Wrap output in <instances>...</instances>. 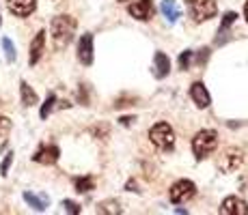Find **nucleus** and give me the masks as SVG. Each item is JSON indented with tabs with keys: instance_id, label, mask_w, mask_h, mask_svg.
I'll return each instance as SVG.
<instances>
[{
	"instance_id": "f257e3e1",
	"label": "nucleus",
	"mask_w": 248,
	"mask_h": 215,
	"mask_svg": "<svg viewBox=\"0 0 248 215\" xmlns=\"http://www.w3.org/2000/svg\"><path fill=\"white\" fill-rule=\"evenodd\" d=\"M76 26L78 22L71 15H56L50 24V32H52V41H54L56 50H65V47L71 43L76 35Z\"/></svg>"
},
{
	"instance_id": "f03ea898",
	"label": "nucleus",
	"mask_w": 248,
	"mask_h": 215,
	"mask_svg": "<svg viewBox=\"0 0 248 215\" xmlns=\"http://www.w3.org/2000/svg\"><path fill=\"white\" fill-rule=\"evenodd\" d=\"M218 146V133L214 129H201L197 136L192 138V153L197 159H205L212 155Z\"/></svg>"
},
{
	"instance_id": "7ed1b4c3",
	"label": "nucleus",
	"mask_w": 248,
	"mask_h": 215,
	"mask_svg": "<svg viewBox=\"0 0 248 215\" xmlns=\"http://www.w3.org/2000/svg\"><path fill=\"white\" fill-rule=\"evenodd\" d=\"M149 140L158 146L160 151H170L175 146V131L169 123H155L149 129Z\"/></svg>"
},
{
	"instance_id": "20e7f679",
	"label": "nucleus",
	"mask_w": 248,
	"mask_h": 215,
	"mask_svg": "<svg viewBox=\"0 0 248 215\" xmlns=\"http://www.w3.org/2000/svg\"><path fill=\"white\" fill-rule=\"evenodd\" d=\"M186 4H188V13L194 22L212 20L218 11L216 0H186Z\"/></svg>"
},
{
	"instance_id": "39448f33",
	"label": "nucleus",
	"mask_w": 248,
	"mask_h": 215,
	"mask_svg": "<svg viewBox=\"0 0 248 215\" xmlns=\"http://www.w3.org/2000/svg\"><path fill=\"white\" fill-rule=\"evenodd\" d=\"M244 166V151L240 146H229L225 149L220 157H218V168H220L225 174H231V172H237Z\"/></svg>"
},
{
	"instance_id": "423d86ee",
	"label": "nucleus",
	"mask_w": 248,
	"mask_h": 215,
	"mask_svg": "<svg viewBox=\"0 0 248 215\" xmlns=\"http://www.w3.org/2000/svg\"><path fill=\"white\" fill-rule=\"evenodd\" d=\"M194 194H197V185L188 179H181L170 187L169 198L173 204H184V202H188V200H192Z\"/></svg>"
},
{
	"instance_id": "0eeeda50",
	"label": "nucleus",
	"mask_w": 248,
	"mask_h": 215,
	"mask_svg": "<svg viewBox=\"0 0 248 215\" xmlns=\"http://www.w3.org/2000/svg\"><path fill=\"white\" fill-rule=\"evenodd\" d=\"M61 157V149L56 144H41L32 155V161L41 166H54Z\"/></svg>"
},
{
	"instance_id": "6e6552de",
	"label": "nucleus",
	"mask_w": 248,
	"mask_h": 215,
	"mask_svg": "<svg viewBox=\"0 0 248 215\" xmlns=\"http://www.w3.org/2000/svg\"><path fill=\"white\" fill-rule=\"evenodd\" d=\"M127 13H130L132 17H136V20L147 22L154 17V2H151V0H134V2L127 7Z\"/></svg>"
},
{
	"instance_id": "1a4fd4ad",
	"label": "nucleus",
	"mask_w": 248,
	"mask_h": 215,
	"mask_svg": "<svg viewBox=\"0 0 248 215\" xmlns=\"http://www.w3.org/2000/svg\"><path fill=\"white\" fill-rule=\"evenodd\" d=\"M220 213L222 215H248V202L237 198V196H229V198L222 200Z\"/></svg>"
},
{
	"instance_id": "9d476101",
	"label": "nucleus",
	"mask_w": 248,
	"mask_h": 215,
	"mask_svg": "<svg viewBox=\"0 0 248 215\" xmlns=\"http://www.w3.org/2000/svg\"><path fill=\"white\" fill-rule=\"evenodd\" d=\"M78 60L84 67L93 65V35H91V32L80 37V41H78Z\"/></svg>"
},
{
	"instance_id": "9b49d317",
	"label": "nucleus",
	"mask_w": 248,
	"mask_h": 215,
	"mask_svg": "<svg viewBox=\"0 0 248 215\" xmlns=\"http://www.w3.org/2000/svg\"><path fill=\"white\" fill-rule=\"evenodd\" d=\"M7 7L16 17H28L35 13L37 0H7Z\"/></svg>"
},
{
	"instance_id": "f8f14e48",
	"label": "nucleus",
	"mask_w": 248,
	"mask_h": 215,
	"mask_svg": "<svg viewBox=\"0 0 248 215\" xmlns=\"http://www.w3.org/2000/svg\"><path fill=\"white\" fill-rule=\"evenodd\" d=\"M44 50H46V30H39L31 43V54H28V63L32 67L39 63V58L44 56Z\"/></svg>"
},
{
	"instance_id": "ddd939ff",
	"label": "nucleus",
	"mask_w": 248,
	"mask_h": 215,
	"mask_svg": "<svg viewBox=\"0 0 248 215\" xmlns=\"http://www.w3.org/2000/svg\"><path fill=\"white\" fill-rule=\"evenodd\" d=\"M169 71H170V60H169V56H166L164 52H155V56H154V67H151V73H154V78L164 80L166 75H169Z\"/></svg>"
},
{
	"instance_id": "4468645a",
	"label": "nucleus",
	"mask_w": 248,
	"mask_h": 215,
	"mask_svg": "<svg viewBox=\"0 0 248 215\" xmlns=\"http://www.w3.org/2000/svg\"><path fill=\"white\" fill-rule=\"evenodd\" d=\"M190 97H192V101L197 103L199 108H207L209 103H212V97H209L207 88H205L203 82H194L192 88H190Z\"/></svg>"
},
{
	"instance_id": "2eb2a0df",
	"label": "nucleus",
	"mask_w": 248,
	"mask_h": 215,
	"mask_svg": "<svg viewBox=\"0 0 248 215\" xmlns=\"http://www.w3.org/2000/svg\"><path fill=\"white\" fill-rule=\"evenodd\" d=\"M24 202L35 211H46L50 207V198L46 194H35V192H24Z\"/></svg>"
},
{
	"instance_id": "dca6fc26",
	"label": "nucleus",
	"mask_w": 248,
	"mask_h": 215,
	"mask_svg": "<svg viewBox=\"0 0 248 215\" xmlns=\"http://www.w3.org/2000/svg\"><path fill=\"white\" fill-rule=\"evenodd\" d=\"M237 20V13L233 11H227L225 17H222V24H220V30H218V37H216V43L218 45H222L227 39H229V30H231V24H235Z\"/></svg>"
},
{
	"instance_id": "f3484780",
	"label": "nucleus",
	"mask_w": 248,
	"mask_h": 215,
	"mask_svg": "<svg viewBox=\"0 0 248 215\" xmlns=\"http://www.w3.org/2000/svg\"><path fill=\"white\" fill-rule=\"evenodd\" d=\"M20 95H22V106L24 108H31V106H35L37 101H39V97H37V93L28 86V82H24L22 80V84H20Z\"/></svg>"
},
{
	"instance_id": "a211bd4d",
	"label": "nucleus",
	"mask_w": 248,
	"mask_h": 215,
	"mask_svg": "<svg viewBox=\"0 0 248 215\" xmlns=\"http://www.w3.org/2000/svg\"><path fill=\"white\" fill-rule=\"evenodd\" d=\"M162 13H164V17L169 20L170 24H175L179 20V7L175 0H162Z\"/></svg>"
},
{
	"instance_id": "6ab92c4d",
	"label": "nucleus",
	"mask_w": 248,
	"mask_h": 215,
	"mask_svg": "<svg viewBox=\"0 0 248 215\" xmlns=\"http://www.w3.org/2000/svg\"><path fill=\"white\" fill-rule=\"evenodd\" d=\"M74 183H76V192H80V194H87V192H91V189L95 187L93 176H78Z\"/></svg>"
},
{
	"instance_id": "aec40b11",
	"label": "nucleus",
	"mask_w": 248,
	"mask_h": 215,
	"mask_svg": "<svg viewBox=\"0 0 248 215\" xmlns=\"http://www.w3.org/2000/svg\"><path fill=\"white\" fill-rule=\"evenodd\" d=\"M2 50H4V58H7V63H16L17 58V52H16V45H13V41L9 39V37H2Z\"/></svg>"
},
{
	"instance_id": "412c9836",
	"label": "nucleus",
	"mask_w": 248,
	"mask_h": 215,
	"mask_svg": "<svg viewBox=\"0 0 248 215\" xmlns=\"http://www.w3.org/2000/svg\"><path fill=\"white\" fill-rule=\"evenodd\" d=\"M97 213H108V215H112V213H121V207H119V202L117 200H104V202H99L97 204V209H95Z\"/></svg>"
},
{
	"instance_id": "4be33fe9",
	"label": "nucleus",
	"mask_w": 248,
	"mask_h": 215,
	"mask_svg": "<svg viewBox=\"0 0 248 215\" xmlns=\"http://www.w3.org/2000/svg\"><path fill=\"white\" fill-rule=\"evenodd\" d=\"M54 106H56V95L50 93V95H47V99H46V103H44V106H41V110H39V116L46 121V118L50 116V112H52V108H54Z\"/></svg>"
},
{
	"instance_id": "5701e85b",
	"label": "nucleus",
	"mask_w": 248,
	"mask_h": 215,
	"mask_svg": "<svg viewBox=\"0 0 248 215\" xmlns=\"http://www.w3.org/2000/svg\"><path fill=\"white\" fill-rule=\"evenodd\" d=\"M190 63H192V50H184V54L179 56V69L181 71H188Z\"/></svg>"
},
{
	"instance_id": "b1692460",
	"label": "nucleus",
	"mask_w": 248,
	"mask_h": 215,
	"mask_svg": "<svg viewBox=\"0 0 248 215\" xmlns=\"http://www.w3.org/2000/svg\"><path fill=\"white\" fill-rule=\"evenodd\" d=\"M11 164H13V151H9L7 155H4L2 164H0V174L7 176L9 174V168H11Z\"/></svg>"
},
{
	"instance_id": "393cba45",
	"label": "nucleus",
	"mask_w": 248,
	"mask_h": 215,
	"mask_svg": "<svg viewBox=\"0 0 248 215\" xmlns=\"http://www.w3.org/2000/svg\"><path fill=\"white\" fill-rule=\"evenodd\" d=\"M9 131H11V121L7 116H0V140H4L9 136Z\"/></svg>"
},
{
	"instance_id": "a878e982",
	"label": "nucleus",
	"mask_w": 248,
	"mask_h": 215,
	"mask_svg": "<svg viewBox=\"0 0 248 215\" xmlns=\"http://www.w3.org/2000/svg\"><path fill=\"white\" fill-rule=\"evenodd\" d=\"M63 207H65V211L71 213V215H78L82 209H80V204H76L74 200H63Z\"/></svg>"
},
{
	"instance_id": "bb28decb",
	"label": "nucleus",
	"mask_w": 248,
	"mask_h": 215,
	"mask_svg": "<svg viewBox=\"0 0 248 215\" xmlns=\"http://www.w3.org/2000/svg\"><path fill=\"white\" fill-rule=\"evenodd\" d=\"M78 99L82 101V106H87V88H84V84L80 86V90H78Z\"/></svg>"
},
{
	"instance_id": "cd10ccee",
	"label": "nucleus",
	"mask_w": 248,
	"mask_h": 215,
	"mask_svg": "<svg viewBox=\"0 0 248 215\" xmlns=\"http://www.w3.org/2000/svg\"><path fill=\"white\" fill-rule=\"evenodd\" d=\"M207 58H209V50H207V47H205V50H203V54H199V65L205 63V60H207Z\"/></svg>"
},
{
	"instance_id": "c85d7f7f",
	"label": "nucleus",
	"mask_w": 248,
	"mask_h": 215,
	"mask_svg": "<svg viewBox=\"0 0 248 215\" xmlns=\"http://www.w3.org/2000/svg\"><path fill=\"white\" fill-rule=\"evenodd\" d=\"M121 123H123V125H130V123H134V118H130V116H125V118H121Z\"/></svg>"
},
{
	"instance_id": "c756f323",
	"label": "nucleus",
	"mask_w": 248,
	"mask_h": 215,
	"mask_svg": "<svg viewBox=\"0 0 248 215\" xmlns=\"http://www.w3.org/2000/svg\"><path fill=\"white\" fill-rule=\"evenodd\" d=\"M244 17H246V22H248V2H246V7H244Z\"/></svg>"
},
{
	"instance_id": "7c9ffc66",
	"label": "nucleus",
	"mask_w": 248,
	"mask_h": 215,
	"mask_svg": "<svg viewBox=\"0 0 248 215\" xmlns=\"http://www.w3.org/2000/svg\"><path fill=\"white\" fill-rule=\"evenodd\" d=\"M119 2H127V0H119Z\"/></svg>"
},
{
	"instance_id": "2f4dec72",
	"label": "nucleus",
	"mask_w": 248,
	"mask_h": 215,
	"mask_svg": "<svg viewBox=\"0 0 248 215\" xmlns=\"http://www.w3.org/2000/svg\"><path fill=\"white\" fill-rule=\"evenodd\" d=\"M0 24H2V17H0Z\"/></svg>"
}]
</instances>
